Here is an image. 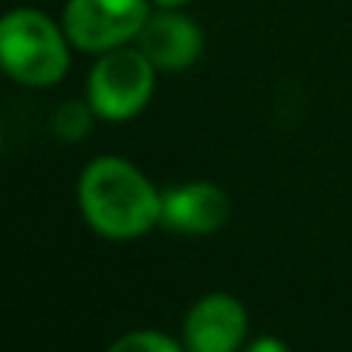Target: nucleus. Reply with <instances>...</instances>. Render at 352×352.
<instances>
[{"label":"nucleus","mask_w":352,"mask_h":352,"mask_svg":"<svg viewBox=\"0 0 352 352\" xmlns=\"http://www.w3.org/2000/svg\"><path fill=\"white\" fill-rule=\"evenodd\" d=\"M155 90V65L142 50H109L93 65L87 102L105 121H130L148 105Z\"/></svg>","instance_id":"nucleus-3"},{"label":"nucleus","mask_w":352,"mask_h":352,"mask_svg":"<svg viewBox=\"0 0 352 352\" xmlns=\"http://www.w3.org/2000/svg\"><path fill=\"white\" fill-rule=\"evenodd\" d=\"M109 352H182V349L161 331H130V334L118 337L109 346Z\"/></svg>","instance_id":"nucleus-8"},{"label":"nucleus","mask_w":352,"mask_h":352,"mask_svg":"<svg viewBox=\"0 0 352 352\" xmlns=\"http://www.w3.org/2000/svg\"><path fill=\"white\" fill-rule=\"evenodd\" d=\"M65 31L37 10L0 19V68L25 87H53L68 72Z\"/></svg>","instance_id":"nucleus-2"},{"label":"nucleus","mask_w":352,"mask_h":352,"mask_svg":"<svg viewBox=\"0 0 352 352\" xmlns=\"http://www.w3.org/2000/svg\"><path fill=\"white\" fill-rule=\"evenodd\" d=\"M229 217V195L213 182H188L161 195V223L186 235L217 232Z\"/></svg>","instance_id":"nucleus-6"},{"label":"nucleus","mask_w":352,"mask_h":352,"mask_svg":"<svg viewBox=\"0 0 352 352\" xmlns=\"http://www.w3.org/2000/svg\"><path fill=\"white\" fill-rule=\"evenodd\" d=\"M244 352H291V349H287L278 337H260V340H254Z\"/></svg>","instance_id":"nucleus-10"},{"label":"nucleus","mask_w":352,"mask_h":352,"mask_svg":"<svg viewBox=\"0 0 352 352\" xmlns=\"http://www.w3.org/2000/svg\"><path fill=\"white\" fill-rule=\"evenodd\" d=\"M148 22L146 0H68L62 28L84 53H109L140 37Z\"/></svg>","instance_id":"nucleus-4"},{"label":"nucleus","mask_w":352,"mask_h":352,"mask_svg":"<svg viewBox=\"0 0 352 352\" xmlns=\"http://www.w3.org/2000/svg\"><path fill=\"white\" fill-rule=\"evenodd\" d=\"M182 334L188 352H238L248 337V312L229 294H210L188 309Z\"/></svg>","instance_id":"nucleus-5"},{"label":"nucleus","mask_w":352,"mask_h":352,"mask_svg":"<svg viewBox=\"0 0 352 352\" xmlns=\"http://www.w3.org/2000/svg\"><path fill=\"white\" fill-rule=\"evenodd\" d=\"M140 50L155 68L182 72L201 56L204 37L192 19L179 12H158V16H148L146 28L140 31Z\"/></svg>","instance_id":"nucleus-7"},{"label":"nucleus","mask_w":352,"mask_h":352,"mask_svg":"<svg viewBox=\"0 0 352 352\" xmlns=\"http://www.w3.org/2000/svg\"><path fill=\"white\" fill-rule=\"evenodd\" d=\"M90 102L80 105V102H65L59 105V111H56L53 118V130L62 136V140H80V136L87 133V127H90Z\"/></svg>","instance_id":"nucleus-9"},{"label":"nucleus","mask_w":352,"mask_h":352,"mask_svg":"<svg viewBox=\"0 0 352 352\" xmlns=\"http://www.w3.org/2000/svg\"><path fill=\"white\" fill-rule=\"evenodd\" d=\"M155 3H161L164 10H173V6H182V3H188V0H155Z\"/></svg>","instance_id":"nucleus-11"},{"label":"nucleus","mask_w":352,"mask_h":352,"mask_svg":"<svg viewBox=\"0 0 352 352\" xmlns=\"http://www.w3.org/2000/svg\"><path fill=\"white\" fill-rule=\"evenodd\" d=\"M84 219L111 241H130L161 223V195L130 161L96 158L78 186Z\"/></svg>","instance_id":"nucleus-1"}]
</instances>
